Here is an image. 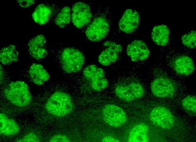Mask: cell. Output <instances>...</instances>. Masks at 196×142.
<instances>
[{"instance_id":"obj_24","label":"cell","mask_w":196,"mask_h":142,"mask_svg":"<svg viewBox=\"0 0 196 142\" xmlns=\"http://www.w3.org/2000/svg\"><path fill=\"white\" fill-rule=\"evenodd\" d=\"M182 105L184 109L187 111L196 113V98L195 96L188 95L182 100Z\"/></svg>"},{"instance_id":"obj_9","label":"cell","mask_w":196,"mask_h":142,"mask_svg":"<svg viewBox=\"0 0 196 142\" xmlns=\"http://www.w3.org/2000/svg\"><path fill=\"white\" fill-rule=\"evenodd\" d=\"M92 17L91 8L86 3L79 1L73 5L71 19L73 24L77 28L80 29L88 24Z\"/></svg>"},{"instance_id":"obj_20","label":"cell","mask_w":196,"mask_h":142,"mask_svg":"<svg viewBox=\"0 0 196 142\" xmlns=\"http://www.w3.org/2000/svg\"><path fill=\"white\" fill-rule=\"evenodd\" d=\"M148 128L144 123H140L135 125L129 134L128 140L130 142H146L148 141Z\"/></svg>"},{"instance_id":"obj_6","label":"cell","mask_w":196,"mask_h":142,"mask_svg":"<svg viewBox=\"0 0 196 142\" xmlns=\"http://www.w3.org/2000/svg\"><path fill=\"white\" fill-rule=\"evenodd\" d=\"M83 74L95 91H102L108 85V81L105 77L104 70L96 65H88L83 70Z\"/></svg>"},{"instance_id":"obj_21","label":"cell","mask_w":196,"mask_h":142,"mask_svg":"<svg viewBox=\"0 0 196 142\" xmlns=\"http://www.w3.org/2000/svg\"><path fill=\"white\" fill-rule=\"evenodd\" d=\"M18 52L15 46L10 44L2 48L0 50V62L2 64L9 65L18 60Z\"/></svg>"},{"instance_id":"obj_3","label":"cell","mask_w":196,"mask_h":142,"mask_svg":"<svg viewBox=\"0 0 196 142\" xmlns=\"http://www.w3.org/2000/svg\"><path fill=\"white\" fill-rule=\"evenodd\" d=\"M59 61L62 70L66 73H77L82 69L85 62L83 53L73 47H66L60 52Z\"/></svg>"},{"instance_id":"obj_23","label":"cell","mask_w":196,"mask_h":142,"mask_svg":"<svg viewBox=\"0 0 196 142\" xmlns=\"http://www.w3.org/2000/svg\"><path fill=\"white\" fill-rule=\"evenodd\" d=\"M196 31L192 30L183 35L181 41L183 44L188 48L193 49L196 46Z\"/></svg>"},{"instance_id":"obj_22","label":"cell","mask_w":196,"mask_h":142,"mask_svg":"<svg viewBox=\"0 0 196 142\" xmlns=\"http://www.w3.org/2000/svg\"><path fill=\"white\" fill-rule=\"evenodd\" d=\"M71 14L70 7H64L56 15L54 20L55 23L60 28H63L70 22Z\"/></svg>"},{"instance_id":"obj_28","label":"cell","mask_w":196,"mask_h":142,"mask_svg":"<svg viewBox=\"0 0 196 142\" xmlns=\"http://www.w3.org/2000/svg\"><path fill=\"white\" fill-rule=\"evenodd\" d=\"M3 77V69L2 65L0 64V80L1 83Z\"/></svg>"},{"instance_id":"obj_14","label":"cell","mask_w":196,"mask_h":142,"mask_svg":"<svg viewBox=\"0 0 196 142\" xmlns=\"http://www.w3.org/2000/svg\"><path fill=\"white\" fill-rule=\"evenodd\" d=\"M46 44L44 36L42 35H38L31 39L28 42L27 46L28 51L30 55L35 59H42L47 54Z\"/></svg>"},{"instance_id":"obj_17","label":"cell","mask_w":196,"mask_h":142,"mask_svg":"<svg viewBox=\"0 0 196 142\" xmlns=\"http://www.w3.org/2000/svg\"><path fill=\"white\" fill-rule=\"evenodd\" d=\"M29 77L35 84L41 85L49 79V74L43 66L40 64L33 63L28 69Z\"/></svg>"},{"instance_id":"obj_26","label":"cell","mask_w":196,"mask_h":142,"mask_svg":"<svg viewBox=\"0 0 196 142\" xmlns=\"http://www.w3.org/2000/svg\"><path fill=\"white\" fill-rule=\"evenodd\" d=\"M18 4L21 7L24 8H28L35 1L33 0H18L17 1Z\"/></svg>"},{"instance_id":"obj_18","label":"cell","mask_w":196,"mask_h":142,"mask_svg":"<svg viewBox=\"0 0 196 142\" xmlns=\"http://www.w3.org/2000/svg\"><path fill=\"white\" fill-rule=\"evenodd\" d=\"M0 133L2 135L7 136L12 135L19 132L20 128L17 123L2 112L0 113Z\"/></svg>"},{"instance_id":"obj_11","label":"cell","mask_w":196,"mask_h":142,"mask_svg":"<svg viewBox=\"0 0 196 142\" xmlns=\"http://www.w3.org/2000/svg\"><path fill=\"white\" fill-rule=\"evenodd\" d=\"M150 118L153 123L164 129H170L174 124L173 115L168 109L163 107L153 108L150 112Z\"/></svg>"},{"instance_id":"obj_19","label":"cell","mask_w":196,"mask_h":142,"mask_svg":"<svg viewBox=\"0 0 196 142\" xmlns=\"http://www.w3.org/2000/svg\"><path fill=\"white\" fill-rule=\"evenodd\" d=\"M169 34L170 30L168 27L162 24L153 27L151 31V37L156 44L164 46L168 42Z\"/></svg>"},{"instance_id":"obj_5","label":"cell","mask_w":196,"mask_h":142,"mask_svg":"<svg viewBox=\"0 0 196 142\" xmlns=\"http://www.w3.org/2000/svg\"><path fill=\"white\" fill-rule=\"evenodd\" d=\"M110 24L107 18L101 15L96 17L90 23L85 31L87 38L92 42H98L104 38L108 34Z\"/></svg>"},{"instance_id":"obj_16","label":"cell","mask_w":196,"mask_h":142,"mask_svg":"<svg viewBox=\"0 0 196 142\" xmlns=\"http://www.w3.org/2000/svg\"><path fill=\"white\" fill-rule=\"evenodd\" d=\"M54 12V9L50 5L41 3L35 9L32 14V17L35 22L40 25H43L49 22Z\"/></svg>"},{"instance_id":"obj_8","label":"cell","mask_w":196,"mask_h":142,"mask_svg":"<svg viewBox=\"0 0 196 142\" xmlns=\"http://www.w3.org/2000/svg\"><path fill=\"white\" fill-rule=\"evenodd\" d=\"M102 116L104 121L114 127H119L126 122L127 117L120 107L113 104H108L103 108Z\"/></svg>"},{"instance_id":"obj_1","label":"cell","mask_w":196,"mask_h":142,"mask_svg":"<svg viewBox=\"0 0 196 142\" xmlns=\"http://www.w3.org/2000/svg\"><path fill=\"white\" fill-rule=\"evenodd\" d=\"M3 93L7 100L19 107L27 106L31 101L29 87L22 81H16L8 84L4 88Z\"/></svg>"},{"instance_id":"obj_2","label":"cell","mask_w":196,"mask_h":142,"mask_svg":"<svg viewBox=\"0 0 196 142\" xmlns=\"http://www.w3.org/2000/svg\"><path fill=\"white\" fill-rule=\"evenodd\" d=\"M45 107L47 112L57 117H63L71 112L73 103L68 94L62 91H57L49 98Z\"/></svg>"},{"instance_id":"obj_12","label":"cell","mask_w":196,"mask_h":142,"mask_svg":"<svg viewBox=\"0 0 196 142\" xmlns=\"http://www.w3.org/2000/svg\"><path fill=\"white\" fill-rule=\"evenodd\" d=\"M138 12L132 9H128L123 13L118 23L120 30L127 34L134 32L137 28L140 22Z\"/></svg>"},{"instance_id":"obj_25","label":"cell","mask_w":196,"mask_h":142,"mask_svg":"<svg viewBox=\"0 0 196 142\" xmlns=\"http://www.w3.org/2000/svg\"><path fill=\"white\" fill-rule=\"evenodd\" d=\"M50 142H69V139L66 136L62 134H57L52 137Z\"/></svg>"},{"instance_id":"obj_10","label":"cell","mask_w":196,"mask_h":142,"mask_svg":"<svg viewBox=\"0 0 196 142\" xmlns=\"http://www.w3.org/2000/svg\"><path fill=\"white\" fill-rule=\"evenodd\" d=\"M103 46L105 48L99 56L98 60L102 65L107 66L118 60L122 47L120 44L110 41L105 42Z\"/></svg>"},{"instance_id":"obj_13","label":"cell","mask_w":196,"mask_h":142,"mask_svg":"<svg viewBox=\"0 0 196 142\" xmlns=\"http://www.w3.org/2000/svg\"><path fill=\"white\" fill-rule=\"evenodd\" d=\"M126 52L131 60L134 62L144 61L150 55L146 44L143 41L139 40H135L129 43L127 46Z\"/></svg>"},{"instance_id":"obj_27","label":"cell","mask_w":196,"mask_h":142,"mask_svg":"<svg viewBox=\"0 0 196 142\" xmlns=\"http://www.w3.org/2000/svg\"><path fill=\"white\" fill-rule=\"evenodd\" d=\"M102 140V141L104 142H118L120 141L118 139L110 136H106L103 138Z\"/></svg>"},{"instance_id":"obj_4","label":"cell","mask_w":196,"mask_h":142,"mask_svg":"<svg viewBox=\"0 0 196 142\" xmlns=\"http://www.w3.org/2000/svg\"><path fill=\"white\" fill-rule=\"evenodd\" d=\"M115 92L121 99L130 102L141 98L144 94V91L142 86L138 82L125 81L116 85Z\"/></svg>"},{"instance_id":"obj_15","label":"cell","mask_w":196,"mask_h":142,"mask_svg":"<svg viewBox=\"0 0 196 142\" xmlns=\"http://www.w3.org/2000/svg\"><path fill=\"white\" fill-rule=\"evenodd\" d=\"M171 66L177 73L188 76L192 74L195 67L192 59L188 56L181 55L175 58L172 61Z\"/></svg>"},{"instance_id":"obj_7","label":"cell","mask_w":196,"mask_h":142,"mask_svg":"<svg viewBox=\"0 0 196 142\" xmlns=\"http://www.w3.org/2000/svg\"><path fill=\"white\" fill-rule=\"evenodd\" d=\"M150 90L155 96L160 98L172 97L176 92V86L170 78L160 76L155 79L152 82Z\"/></svg>"}]
</instances>
